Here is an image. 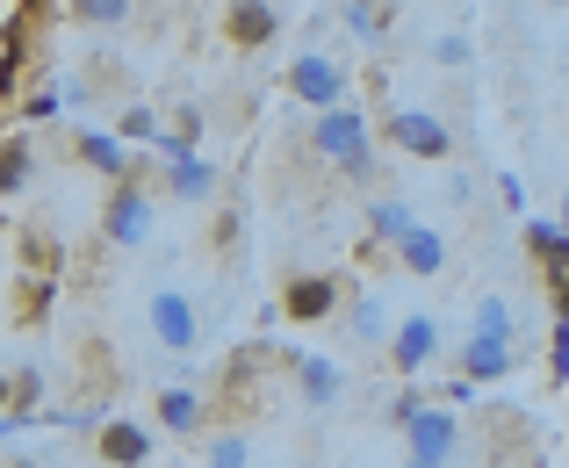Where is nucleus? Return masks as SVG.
I'll use <instances>...</instances> for the list:
<instances>
[{
    "label": "nucleus",
    "mask_w": 569,
    "mask_h": 468,
    "mask_svg": "<svg viewBox=\"0 0 569 468\" xmlns=\"http://www.w3.org/2000/svg\"><path fill=\"white\" fill-rule=\"evenodd\" d=\"M310 145H318V159L332 166V173H347V180L376 173V123H368L353 101H347V109H332V116H318Z\"/></svg>",
    "instance_id": "obj_1"
},
{
    "label": "nucleus",
    "mask_w": 569,
    "mask_h": 468,
    "mask_svg": "<svg viewBox=\"0 0 569 468\" xmlns=\"http://www.w3.org/2000/svg\"><path fill=\"white\" fill-rule=\"evenodd\" d=\"M382 138H389V152L432 159V166H447V152H455V130L432 109H382Z\"/></svg>",
    "instance_id": "obj_2"
},
{
    "label": "nucleus",
    "mask_w": 569,
    "mask_h": 468,
    "mask_svg": "<svg viewBox=\"0 0 569 468\" xmlns=\"http://www.w3.org/2000/svg\"><path fill=\"white\" fill-rule=\"evenodd\" d=\"M101 238L123 252L152 238V180H123V188L101 195Z\"/></svg>",
    "instance_id": "obj_3"
},
{
    "label": "nucleus",
    "mask_w": 569,
    "mask_h": 468,
    "mask_svg": "<svg viewBox=\"0 0 569 468\" xmlns=\"http://www.w3.org/2000/svg\"><path fill=\"white\" fill-rule=\"evenodd\" d=\"M440 360V317L426 310H403L397 331H389V375H403V382H418V375Z\"/></svg>",
    "instance_id": "obj_4"
},
{
    "label": "nucleus",
    "mask_w": 569,
    "mask_h": 468,
    "mask_svg": "<svg viewBox=\"0 0 569 468\" xmlns=\"http://www.w3.org/2000/svg\"><path fill=\"white\" fill-rule=\"evenodd\" d=\"M289 94L303 101V109H318V116L347 109V66H339V58H325V51H303L289 66Z\"/></svg>",
    "instance_id": "obj_5"
},
{
    "label": "nucleus",
    "mask_w": 569,
    "mask_h": 468,
    "mask_svg": "<svg viewBox=\"0 0 569 468\" xmlns=\"http://www.w3.org/2000/svg\"><path fill=\"white\" fill-rule=\"evenodd\" d=\"M281 317H296V325H325V317L347 310V281L339 275H289L281 281Z\"/></svg>",
    "instance_id": "obj_6"
},
{
    "label": "nucleus",
    "mask_w": 569,
    "mask_h": 468,
    "mask_svg": "<svg viewBox=\"0 0 569 468\" xmlns=\"http://www.w3.org/2000/svg\"><path fill=\"white\" fill-rule=\"evenodd\" d=\"M72 159H80L87 173H101L109 188H123V180H144V166L130 159L123 138H116V123H109V130H101V123H94V130H72Z\"/></svg>",
    "instance_id": "obj_7"
},
{
    "label": "nucleus",
    "mask_w": 569,
    "mask_h": 468,
    "mask_svg": "<svg viewBox=\"0 0 569 468\" xmlns=\"http://www.w3.org/2000/svg\"><path fill=\"white\" fill-rule=\"evenodd\" d=\"M144 317H152V339L167 346V354H194V346H202V317H194V303L181 289H159Z\"/></svg>",
    "instance_id": "obj_8"
},
{
    "label": "nucleus",
    "mask_w": 569,
    "mask_h": 468,
    "mask_svg": "<svg viewBox=\"0 0 569 468\" xmlns=\"http://www.w3.org/2000/svg\"><path fill=\"white\" fill-rule=\"evenodd\" d=\"M281 368L296 375V389H303L310 411H332V404L347 397V368H339V360H325V354H281Z\"/></svg>",
    "instance_id": "obj_9"
},
{
    "label": "nucleus",
    "mask_w": 569,
    "mask_h": 468,
    "mask_svg": "<svg viewBox=\"0 0 569 468\" xmlns=\"http://www.w3.org/2000/svg\"><path fill=\"white\" fill-rule=\"evenodd\" d=\"M94 455L109 468H144V461H152V426H144V418H101Z\"/></svg>",
    "instance_id": "obj_10"
},
{
    "label": "nucleus",
    "mask_w": 569,
    "mask_h": 468,
    "mask_svg": "<svg viewBox=\"0 0 569 468\" xmlns=\"http://www.w3.org/2000/svg\"><path fill=\"white\" fill-rule=\"evenodd\" d=\"M152 426H159V432H173V440H188V432H202V426H209V397H202V389H188V382L159 389Z\"/></svg>",
    "instance_id": "obj_11"
},
{
    "label": "nucleus",
    "mask_w": 569,
    "mask_h": 468,
    "mask_svg": "<svg viewBox=\"0 0 569 468\" xmlns=\"http://www.w3.org/2000/svg\"><path fill=\"white\" fill-rule=\"evenodd\" d=\"M58 303V281H43V275H14L8 267V325L14 331H29V325H43Z\"/></svg>",
    "instance_id": "obj_12"
},
{
    "label": "nucleus",
    "mask_w": 569,
    "mask_h": 468,
    "mask_svg": "<svg viewBox=\"0 0 569 468\" xmlns=\"http://www.w3.org/2000/svg\"><path fill=\"white\" fill-rule=\"evenodd\" d=\"M37 404H43V368L37 360H8V426L0 432H29L37 426Z\"/></svg>",
    "instance_id": "obj_13"
},
{
    "label": "nucleus",
    "mask_w": 569,
    "mask_h": 468,
    "mask_svg": "<svg viewBox=\"0 0 569 468\" xmlns=\"http://www.w3.org/2000/svg\"><path fill=\"white\" fill-rule=\"evenodd\" d=\"M22 72H29V8H8L0 22V94H22Z\"/></svg>",
    "instance_id": "obj_14"
},
{
    "label": "nucleus",
    "mask_w": 569,
    "mask_h": 468,
    "mask_svg": "<svg viewBox=\"0 0 569 468\" xmlns=\"http://www.w3.org/2000/svg\"><path fill=\"white\" fill-rule=\"evenodd\" d=\"M403 440H411V455H418V461H455L461 426H455V411H447V404H432V411L418 418V426L403 432Z\"/></svg>",
    "instance_id": "obj_15"
},
{
    "label": "nucleus",
    "mask_w": 569,
    "mask_h": 468,
    "mask_svg": "<svg viewBox=\"0 0 569 468\" xmlns=\"http://www.w3.org/2000/svg\"><path fill=\"white\" fill-rule=\"evenodd\" d=\"M14 275H43V281H58L66 275V252H58V238L51 231H29V223H14Z\"/></svg>",
    "instance_id": "obj_16"
},
{
    "label": "nucleus",
    "mask_w": 569,
    "mask_h": 468,
    "mask_svg": "<svg viewBox=\"0 0 569 468\" xmlns=\"http://www.w3.org/2000/svg\"><path fill=\"white\" fill-rule=\"evenodd\" d=\"M281 14L267 8V0H238V8H223V37L238 43V51H260V43H274Z\"/></svg>",
    "instance_id": "obj_17"
},
{
    "label": "nucleus",
    "mask_w": 569,
    "mask_h": 468,
    "mask_svg": "<svg viewBox=\"0 0 569 468\" xmlns=\"http://www.w3.org/2000/svg\"><path fill=\"white\" fill-rule=\"evenodd\" d=\"M159 195H173V202H209L217 195V159H173L167 173H159Z\"/></svg>",
    "instance_id": "obj_18"
},
{
    "label": "nucleus",
    "mask_w": 569,
    "mask_h": 468,
    "mask_svg": "<svg viewBox=\"0 0 569 468\" xmlns=\"http://www.w3.org/2000/svg\"><path fill=\"white\" fill-rule=\"evenodd\" d=\"M455 368L469 375V382H505V375H512V346L505 339H461Z\"/></svg>",
    "instance_id": "obj_19"
},
{
    "label": "nucleus",
    "mask_w": 569,
    "mask_h": 468,
    "mask_svg": "<svg viewBox=\"0 0 569 468\" xmlns=\"http://www.w3.org/2000/svg\"><path fill=\"white\" fill-rule=\"evenodd\" d=\"M29 180H37V145H29V130H8L0 138V195H29Z\"/></svg>",
    "instance_id": "obj_20"
},
{
    "label": "nucleus",
    "mask_w": 569,
    "mask_h": 468,
    "mask_svg": "<svg viewBox=\"0 0 569 468\" xmlns=\"http://www.w3.org/2000/svg\"><path fill=\"white\" fill-rule=\"evenodd\" d=\"M397 267H403V275H440V267H447V231L418 223V231L397 246Z\"/></svg>",
    "instance_id": "obj_21"
},
{
    "label": "nucleus",
    "mask_w": 569,
    "mask_h": 468,
    "mask_svg": "<svg viewBox=\"0 0 569 468\" xmlns=\"http://www.w3.org/2000/svg\"><path fill=\"white\" fill-rule=\"evenodd\" d=\"M368 231H376V238H389V252H397L403 238L418 231L411 202H403V195H376V202H368Z\"/></svg>",
    "instance_id": "obj_22"
},
{
    "label": "nucleus",
    "mask_w": 569,
    "mask_h": 468,
    "mask_svg": "<svg viewBox=\"0 0 569 468\" xmlns=\"http://www.w3.org/2000/svg\"><path fill=\"white\" fill-rule=\"evenodd\" d=\"M194 145H202V109L194 101H181V109L167 116V138H159V159H194Z\"/></svg>",
    "instance_id": "obj_23"
},
{
    "label": "nucleus",
    "mask_w": 569,
    "mask_h": 468,
    "mask_svg": "<svg viewBox=\"0 0 569 468\" xmlns=\"http://www.w3.org/2000/svg\"><path fill=\"white\" fill-rule=\"evenodd\" d=\"M116 138H123V145H144V152H159V138H167V123H159V109H144V101H130V109L116 116Z\"/></svg>",
    "instance_id": "obj_24"
},
{
    "label": "nucleus",
    "mask_w": 569,
    "mask_h": 468,
    "mask_svg": "<svg viewBox=\"0 0 569 468\" xmlns=\"http://www.w3.org/2000/svg\"><path fill=\"white\" fill-rule=\"evenodd\" d=\"M347 331H353L361 346H382V354H389V317H382V303H376V296L347 303Z\"/></svg>",
    "instance_id": "obj_25"
},
{
    "label": "nucleus",
    "mask_w": 569,
    "mask_h": 468,
    "mask_svg": "<svg viewBox=\"0 0 569 468\" xmlns=\"http://www.w3.org/2000/svg\"><path fill=\"white\" fill-rule=\"evenodd\" d=\"M339 22H347L361 43H382V37H389V22H397V8H376V0H353V8H339Z\"/></svg>",
    "instance_id": "obj_26"
},
{
    "label": "nucleus",
    "mask_w": 569,
    "mask_h": 468,
    "mask_svg": "<svg viewBox=\"0 0 569 468\" xmlns=\"http://www.w3.org/2000/svg\"><path fill=\"white\" fill-rule=\"evenodd\" d=\"M512 303H505V296H483V303H476V325H469V339H505L512 346Z\"/></svg>",
    "instance_id": "obj_27"
},
{
    "label": "nucleus",
    "mask_w": 569,
    "mask_h": 468,
    "mask_svg": "<svg viewBox=\"0 0 569 468\" xmlns=\"http://www.w3.org/2000/svg\"><path fill=\"white\" fill-rule=\"evenodd\" d=\"M66 14H72V22H94V29H123L138 8H130V0H72Z\"/></svg>",
    "instance_id": "obj_28"
},
{
    "label": "nucleus",
    "mask_w": 569,
    "mask_h": 468,
    "mask_svg": "<svg viewBox=\"0 0 569 468\" xmlns=\"http://www.w3.org/2000/svg\"><path fill=\"white\" fill-rule=\"evenodd\" d=\"M58 109H66V94H58V87H37V94L14 101V130H29V123H58Z\"/></svg>",
    "instance_id": "obj_29"
},
{
    "label": "nucleus",
    "mask_w": 569,
    "mask_h": 468,
    "mask_svg": "<svg viewBox=\"0 0 569 468\" xmlns=\"http://www.w3.org/2000/svg\"><path fill=\"white\" fill-rule=\"evenodd\" d=\"M527 252L548 267V260L562 252V223H556V217H527Z\"/></svg>",
    "instance_id": "obj_30"
},
{
    "label": "nucleus",
    "mask_w": 569,
    "mask_h": 468,
    "mask_svg": "<svg viewBox=\"0 0 569 468\" xmlns=\"http://www.w3.org/2000/svg\"><path fill=\"white\" fill-rule=\"evenodd\" d=\"M209 468H252V440L246 432H217L209 440Z\"/></svg>",
    "instance_id": "obj_31"
},
{
    "label": "nucleus",
    "mask_w": 569,
    "mask_h": 468,
    "mask_svg": "<svg viewBox=\"0 0 569 468\" xmlns=\"http://www.w3.org/2000/svg\"><path fill=\"white\" fill-rule=\"evenodd\" d=\"M426 411H432V404H426V389H397V397H389V426H397V432H411Z\"/></svg>",
    "instance_id": "obj_32"
},
{
    "label": "nucleus",
    "mask_w": 569,
    "mask_h": 468,
    "mask_svg": "<svg viewBox=\"0 0 569 468\" xmlns=\"http://www.w3.org/2000/svg\"><path fill=\"white\" fill-rule=\"evenodd\" d=\"M548 382L569 389V317H556V331H548Z\"/></svg>",
    "instance_id": "obj_33"
},
{
    "label": "nucleus",
    "mask_w": 569,
    "mask_h": 468,
    "mask_svg": "<svg viewBox=\"0 0 569 468\" xmlns=\"http://www.w3.org/2000/svg\"><path fill=\"white\" fill-rule=\"evenodd\" d=\"M469 37H432V66H469Z\"/></svg>",
    "instance_id": "obj_34"
},
{
    "label": "nucleus",
    "mask_w": 569,
    "mask_h": 468,
    "mask_svg": "<svg viewBox=\"0 0 569 468\" xmlns=\"http://www.w3.org/2000/svg\"><path fill=\"white\" fill-rule=\"evenodd\" d=\"M498 202L519 217V209H527V180H519V173H498Z\"/></svg>",
    "instance_id": "obj_35"
},
{
    "label": "nucleus",
    "mask_w": 569,
    "mask_h": 468,
    "mask_svg": "<svg viewBox=\"0 0 569 468\" xmlns=\"http://www.w3.org/2000/svg\"><path fill=\"white\" fill-rule=\"evenodd\" d=\"M231 238H238V217H231V209H223V217L209 223V246H231Z\"/></svg>",
    "instance_id": "obj_36"
},
{
    "label": "nucleus",
    "mask_w": 569,
    "mask_h": 468,
    "mask_svg": "<svg viewBox=\"0 0 569 468\" xmlns=\"http://www.w3.org/2000/svg\"><path fill=\"white\" fill-rule=\"evenodd\" d=\"M548 303H556V317H569V275L548 281Z\"/></svg>",
    "instance_id": "obj_37"
},
{
    "label": "nucleus",
    "mask_w": 569,
    "mask_h": 468,
    "mask_svg": "<svg viewBox=\"0 0 569 468\" xmlns=\"http://www.w3.org/2000/svg\"><path fill=\"white\" fill-rule=\"evenodd\" d=\"M403 468H447V461H418V455H411V461H403Z\"/></svg>",
    "instance_id": "obj_38"
},
{
    "label": "nucleus",
    "mask_w": 569,
    "mask_h": 468,
    "mask_svg": "<svg viewBox=\"0 0 569 468\" xmlns=\"http://www.w3.org/2000/svg\"><path fill=\"white\" fill-rule=\"evenodd\" d=\"M556 223H562V231H569V188H562V217H556Z\"/></svg>",
    "instance_id": "obj_39"
},
{
    "label": "nucleus",
    "mask_w": 569,
    "mask_h": 468,
    "mask_svg": "<svg viewBox=\"0 0 569 468\" xmlns=\"http://www.w3.org/2000/svg\"><path fill=\"white\" fill-rule=\"evenodd\" d=\"M8 468H43V461H29V455H14V461H8Z\"/></svg>",
    "instance_id": "obj_40"
},
{
    "label": "nucleus",
    "mask_w": 569,
    "mask_h": 468,
    "mask_svg": "<svg viewBox=\"0 0 569 468\" xmlns=\"http://www.w3.org/2000/svg\"><path fill=\"white\" fill-rule=\"evenodd\" d=\"M490 468H519V461H490Z\"/></svg>",
    "instance_id": "obj_41"
}]
</instances>
